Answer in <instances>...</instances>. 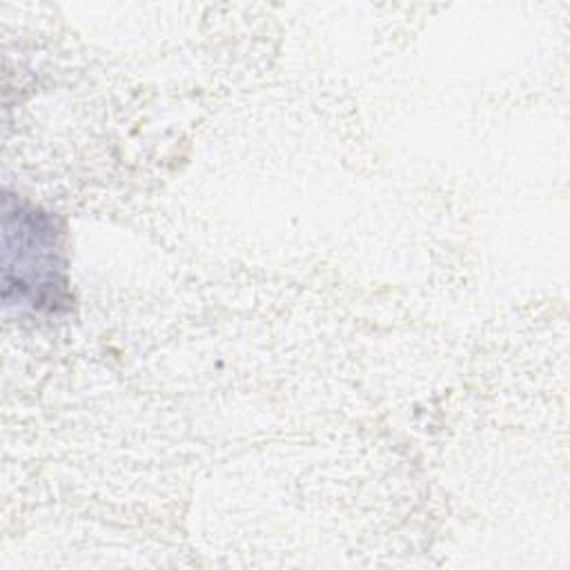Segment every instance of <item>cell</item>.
<instances>
[{"mask_svg": "<svg viewBox=\"0 0 570 570\" xmlns=\"http://www.w3.org/2000/svg\"><path fill=\"white\" fill-rule=\"evenodd\" d=\"M4 301L29 309H51L65 287L60 243L51 218L4 196Z\"/></svg>", "mask_w": 570, "mask_h": 570, "instance_id": "6da1fadb", "label": "cell"}]
</instances>
